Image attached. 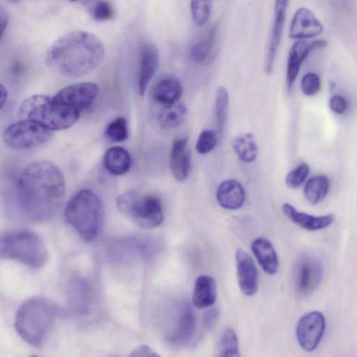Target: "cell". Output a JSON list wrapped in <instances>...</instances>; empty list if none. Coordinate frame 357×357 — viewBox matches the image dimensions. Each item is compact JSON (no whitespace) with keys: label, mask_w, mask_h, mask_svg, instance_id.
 <instances>
[{"label":"cell","mask_w":357,"mask_h":357,"mask_svg":"<svg viewBox=\"0 0 357 357\" xmlns=\"http://www.w3.org/2000/svg\"><path fill=\"white\" fill-rule=\"evenodd\" d=\"M219 316V311L216 308L208 310L203 317V325L206 329H211L215 324Z\"/></svg>","instance_id":"obj_39"},{"label":"cell","mask_w":357,"mask_h":357,"mask_svg":"<svg viewBox=\"0 0 357 357\" xmlns=\"http://www.w3.org/2000/svg\"><path fill=\"white\" fill-rule=\"evenodd\" d=\"M29 357H38V356H36V355H32V356H29Z\"/></svg>","instance_id":"obj_42"},{"label":"cell","mask_w":357,"mask_h":357,"mask_svg":"<svg viewBox=\"0 0 357 357\" xmlns=\"http://www.w3.org/2000/svg\"><path fill=\"white\" fill-rule=\"evenodd\" d=\"M0 258L17 261L33 269H40L47 264L49 253L38 234L20 229L0 234Z\"/></svg>","instance_id":"obj_5"},{"label":"cell","mask_w":357,"mask_h":357,"mask_svg":"<svg viewBox=\"0 0 357 357\" xmlns=\"http://www.w3.org/2000/svg\"><path fill=\"white\" fill-rule=\"evenodd\" d=\"M183 87L181 82L175 77H166L157 82L152 91L153 99L163 105L178 101Z\"/></svg>","instance_id":"obj_24"},{"label":"cell","mask_w":357,"mask_h":357,"mask_svg":"<svg viewBox=\"0 0 357 357\" xmlns=\"http://www.w3.org/2000/svg\"><path fill=\"white\" fill-rule=\"evenodd\" d=\"M86 2L89 12L93 18L98 21H104L110 19L114 14L113 8L109 2L106 1Z\"/></svg>","instance_id":"obj_33"},{"label":"cell","mask_w":357,"mask_h":357,"mask_svg":"<svg viewBox=\"0 0 357 357\" xmlns=\"http://www.w3.org/2000/svg\"><path fill=\"white\" fill-rule=\"evenodd\" d=\"M159 54L157 47L151 43L142 45L139 54L138 91L143 96L158 66Z\"/></svg>","instance_id":"obj_17"},{"label":"cell","mask_w":357,"mask_h":357,"mask_svg":"<svg viewBox=\"0 0 357 357\" xmlns=\"http://www.w3.org/2000/svg\"><path fill=\"white\" fill-rule=\"evenodd\" d=\"M229 95L227 89L223 86L218 87L215 98V115L218 132H224L228 114Z\"/></svg>","instance_id":"obj_30"},{"label":"cell","mask_w":357,"mask_h":357,"mask_svg":"<svg viewBox=\"0 0 357 357\" xmlns=\"http://www.w3.org/2000/svg\"><path fill=\"white\" fill-rule=\"evenodd\" d=\"M64 217L84 241L92 242L100 235L102 228V202L93 191L81 190L68 200Z\"/></svg>","instance_id":"obj_4"},{"label":"cell","mask_w":357,"mask_h":357,"mask_svg":"<svg viewBox=\"0 0 357 357\" xmlns=\"http://www.w3.org/2000/svg\"><path fill=\"white\" fill-rule=\"evenodd\" d=\"M217 143L216 134L212 130H204L197 138L195 146L196 151L200 154H206L215 147Z\"/></svg>","instance_id":"obj_35"},{"label":"cell","mask_w":357,"mask_h":357,"mask_svg":"<svg viewBox=\"0 0 357 357\" xmlns=\"http://www.w3.org/2000/svg\"><path fill=\"white\" fill-rule=\"evenodd\" d=\"M288 1L286 0H277L275 1V17L273 24L269 45L265 59V72L271 73L278 50L281 41Z\"/></svg>","instance_id":"obj_16"},{"label":"cell","mask_w":357,"mask_h":357,"mask_svg":"<svg viewBox=\"0 0 357 357\" xmlns=\"http://www.w3.org/2000/svg\"><path fill=\"white\" fill-rule=\"evenodd\" d=\"M326 45V42L323 40H317L309 43L303 40L296 42L289 49L287 63V85L289 90L298 75L301 66L308 54L319 48Z\"/></svg>","instance_id":"obj_14"},{"label":"cell","mask_w":357,"mask_h":357,"mask_svg":"<svg viewBox=\"0 0 357 357\" xmlns=\"http://www.w3.org/2000/svg\"><path fill=\"white\" fill-rule=\"evenodd\" d=\"M212 8L211 1H192L190 11L192 18L197 26H203L208 21Z\"/></svg>","instance_id":"obj_32"},{"label":"cell","mask_w":357,"mask_h":357,"mask_svg":"<svg viewBox=\"0 0 357 357\" xmlns=\"http://www.w3.org/2000/svg\"><path fill=\"white\" fill-rule=\"evenodd\" d=\"M302 92L306 96L316 94L321 88V82L319 76L314 73H308L303 75L301 81Z\"/></svg>","instance_id":"obj_36"},{"label":"cell","mask_w":357,"mask_h":357,"mask_svg":"<svg viewBox=\"0 0 357 357\" xmlns=\"http://www.w3.org/2000/svg\"><path fill=\"white\" fill-rule=\"evenodd\" d=\"M326 320L319 311H312L301 317L296 326V337L299 345L307 351L317 348L325 331Z\"/></svg>","instance_id":"obj_10"},{"label":"cell","mask_w":357,"mask_h":357,"mask_svg":"<svg viewBox=\"0 0 357 357\" xmlns=\"http://www.w3.org/2000/svg\"><path fill=\"white\" fill-rule=\"evenodd\" d=\"M328 188V177L325 175H317L307 181L303 189V194L308 202L316 204L325 198Z\"/></svg>","instance_id":"obj_28"},{"label":"cell","mask_w":357,"mask_h":357,"mask_svg":"<svg viewBox=\"0 0 357 357\" xmlns=\"http://www.w3.org/2000/svg\"><path fill=\"white\" fill-rule=\"evenodd\" d=\"M105 134L112 142H121L125 141L128 137L126 120L122 116L115 119L108 124Z\"/></svg>","instance_id":"obj_31"},{"label":"cell","mask_w":357,"mask_h":357,"mask_svg":"<svg viewBox=\"0 0 357 357\" xmlns=\"http://www.w3.org/2000/svg\"><path fill=\"white\" fill-rule=\"evenodd\" d=\"M195 330V312L189 303H183L174 311L167 339L173 344H183L192 339Z\"/></svg>","instance_id":"obj_9"},{"label":"cell","mask_w":357,"mask_h":357,"mask_svg":"<svg viewBox=\"0 0 357 357\" xmlns=\"http://www.w3.org/2000/svg\"><path fill=\"white\" fill-rule=\"evenodd\" d=\"M216 357H241L238 337L231 328H226L218 342Z\"/></svg>","instance_id":"obj_29"},{"label":"cell","mask_w":357,"mask_h":357,"mask_svg":"<svg viewBox=\"0 0 357 357\" xmlns=\"http://www.w3.org/2000/svg\"><path fill=\"white\" fill-rule=\"evenodd\" d=\"M323 270L320 262L310 256L301 257L295 271L297 289L302 295H308L319 285L322 279Z\"/></svg>","instance_id":"obj_12"},{"label":"cell","mask_w":357,"mask_h":357,"mask_svg":"<svg viewBox=\"0 0 357 357\" xmlns=\"http://www.w3.org/2000/svg\"><path fill=\"white\" fill-rule=\"evenodd\" d=\"M65 181L59 167L47 160L29 164L16 185V203L28 221L41 223L52 220L65 197Z\"/></svg>","instance_id":"obj_1"},{"label":"cell","mask_w":357,"mask_h":357,"mask_svg":"<svg viewBox=\"0 0 357 357\" xmlns=\"http://www.w3.org/2000/svg\"><path fill=\"white\" fill-rule=\"evenodd\" d=\"M20 114L22 119L37 122L47 129L62 130L74 125L80 112L45 95H34L22 104Z\"/></svg>","instance_id":"obj_6"},{"label":"cell","mask_w":357,"mask_h":357,"mask_svg":"<svg viewBox=\"0 0 357 357\" xmlns=\"http://www.w3.org/2000/svg\"><path fill=\"white\" fill-rule=\"evenodd\" d=\"M324 27L314 13L307 8H300L294 13L290 25L291 38L304 39L321 34Z\"/></svg>","instance_id":"obj_15"},{"label":"cell","mask_w":357,"mask_h":357,"mask_svg":"<svg viewBox=\"0 0 357 357\" xmlns=\"http://www.w3.org/2000/svg\"><path fill=\"white\" fill-rule=\"evenodd\" d=\"M8 97V92L5 86L0 83V109L4 106Z\"/></svg>","instance_id":"obj_41"},{"label":"cell","mask_w":357,"mask_h":357,"mask_svg":"<svg viewBox=\"0 0 357 357\" xmlns=\"http://www.w3.org/2000/svg\"><path fill=\"white\" fill-rule=\"evenodd\" d=\"M217 298V284L213 278L207 275L197 278L193 293L192 303L199 309L213 305Z\"/></svg>","instance_id":"obj_22"},{"label":"cell","mask_w":357,"mask_h":357,"mask_svg":"<svg viewBox=\"0 0 357 357\" xmlns=\"http://www.w3.org/2000/svg\"><path fill=\"white\" fill-rule=\"evenodd\" d=\"M187 107L180 101L163 105L160 109L158 119L160 125L164 128H174L181 126L185 119Z\"/></svg>","instance_id":"obj_26"},{"label":"cell","mask_w":357,"mask_h":357,"mask_svg":"<svg viewBox=\"0 0 357 357\" xmlns=\"http://www.w3.org/2000/svg\"><path fill=\"white\" fill-rule=\"evenodd\" d=\"M282 210L285 216L300 227L308 231H317L329 227L334 221L333 214L314 216L298 211L291 204L285 203Z\"/></svg>","instance_id":"obj_19"},{"label":"cell","mask_w":357,"mask_h":357,"mask_svg":"<svg viewBox=\"0 0 357 357\" xmlns=\"http://www.w3.org/2000/svg\"><path fill=\"white\" fill-rule=\"evenodd\" d=\"M103 163L108 172L112 175L120 176L129 171L132 165V159L126 149L115 146L106 151Z\"/></svg>","instance_id":"obj_23"},{"label":"cell","mask_w":357,"mask_h":357,"mask_svg":"<svg viewBox=\"0 0 357 357\" xmlns=\"http://www.w3.org/2000/svg\"><path fill=\"white\" fill-rule=\"evenodd\" d=\"M53 131L41 124L22 119L10 125L3 132V141L14 149H28L47 142Z\"/></svg>","instance_id":"obj_8"},{"label":"cell","mask_w":357,"mask_h":357,"mask_svg":"<svg viewBox=\"0 0 357 357\" xmlns=\"http://www.w3.org/2000/svg\"><path fill=\"white\" fill-rule=\"evenodd\" d=\"M128 357H161L147 345H140L133 350Z\"/></svg>","instance_id":"obj_38"},{"label":"cell","mask_w":357,"mask_h":357,"mask_svg":"<svg viewBox=\"0 0 357 357\" xmlns=\"http://www.w3.org/2000/svg\"><path fill=\"white\" fill-rule=\"evenodd\" d=\"M310 172L308 165L303 163L288 173L286 185L290 188H298L304 183Z\"/></svg>","instance_id":"obj_34"},{"label":"cell","mask_w":357,"mask_h":357,"mask_svg":"<svg viewBox=\"0 0 357 357\" xmlns=\"http://www.w3.org/2000/svg\"><path fill=\"white\" fill-rule=\"evenodd\" d=\"M251 250L259 264L268 275H274L279 267L277 252L269 240L264 237L255 238L251 244Z\"/></svg>","instance_id":"obj_21"},{"label":"cell","mask_w":357,"mask_h":357,"mask_svg":"<svg viewBox=\"0 0 357 357\" xmlns=\"http://www.w3.org/2000/svg\"><path fill=\"white\" fill-rule=\"evenodd\" d=\"M215 38V29L213 27L205 35L194 42L190 47L189 55L196 63H203L211 56Z\"/></svg>","instance_id":"obj_27"},{"label":"cell","mask_w":357,"mask_h":357,"mask_svg":"<svg viewBox=\"0 0 357 357\" xmlns=\"http://www.w3.org/2000/svg\"><path fill=\"white\" fill-rule=\"evenodd\" d=\"M9 22V15L6 8L0 3V41Z\"/></svg>","instance_id":"obj_40"},{"label":"cell","mask_w":357,"mask_h":357,"mask_svg":"<svg viewBox=\"0 0 357 357\" xmlns=\"http://www.w3.org/2000/svg\"><path fill=\"white\" fill-rule=\"evenodd\" d=\"M329 107L333 112L342 114L346 112L347 105L342 96L333 95L329 100Z\"/></svg>","instance_id":"obj_37"},{"label":"cell","mask_w":357,"mask_h":357,"mask_svg":"<svg viewBox=\"0 0 357 357\" xmlns=\"http://www.w3.org/2000/svg\"><path fill=\"white\" fill-rule=\"evenodd\" d=\"M98 91V85L93 82H79L63 88L53 98L81 112L93 105Z\"/></svg>","instance_id":"obj_11"},{"label":"cell","mask_w":357,"mask_h":357,"mask_svg":"<svg viewBox=\"0 0 357 357\" xmlns=\"http://www.w3.org/2000/svg\"><path fill=\"white\" fill-rule=\"evenodd\" d=\"M232 148L241 161L250 163L257 158L258 146L254 135L251 132L241 133L233 139Z\"/></svg>","instance_id":"obj_25"},{"label":"cell","mask_w":357,"mask_h":357,"mask_svg":"<svg viewBox=\"0 0 357 357\" xmlns=\"http://www.w3.org/2000/svg\"><path fill=\"white\" fill-rule=\"evenodd\" d=\"M100 39L84 31H71L50 47L46 63L53 70L69 77L82 76L94 70L105 56Z\"/></svg>","instance_id":"obj_2"},{"label":"cell","mask_w":357,"mask_h":357,"mask_svg":"<svg viewBox=\"0 0 357 357\" xmlns=\"http://www.w3.org/2000/svg\"><path fill=\"white\" fill-rule=\"evenodd\" d=\"M116 204L123 215L140 227L154 228L163 221L161 200L155 195L129 191L117 197Z\"/></svg>","instance_id":"obj_7"},{"label":"cell","mask_w":357,"mask_h":357,"mask_svg":"<svg viewBox=\"0 0 357 357\" xmlns=\"http://www.w3.org/2000/svg\"><path fill=\"white\" fill-rule=\"evenodd\" d=\"M170 169L178 181H184L191 169V154L187 138H180L173 143L170 153Z\"/></svg>","instance_id":"obj_20"},{"label":"cell","mask_w":357,"mask_h":357,"mask_svg":"<svg viewBox=\"0 0 357 357\" xmlns=\"http://www.w3.org/2000/svg\"><path fill=\"white\" fill-rule=\"evenodd\" d=\"M56 314V305L48 298L42 296L30 298L16 311L15 329L27 344L40 347L45 342Z\"/></svg>","instance_id":"obj_3"},{"label":"cell","mask_w":357,"mask_h":357,"mask_svg":"<svg viewBox=\"0 0 357 357\" xmlns=\"http://www.w3.org/2000/svg\"><path fill=\"white\" fill-rule=\"evenodd\" d=\"M237 280L241 291L248 296L255 295L259 286V274L251 257L243 249L236 252Z\"/></svg>","instance_id":"obj_13"},{"label":"cell","mask_w":357,"mask_h":357,"mask_svg":"<svg viewBox=\"0 0 357 357\" xmlns=\"http://www.w3.org/2000/svg\"><path fill=\"white\" fill-rule=\"evenodd\" d=\"M245 197L244 188L235 179L223 181L216 190V199L219 205L227 210L241 208L245 203Z\"/></svg>","instance_id":"obj_18"}]
</instances>
